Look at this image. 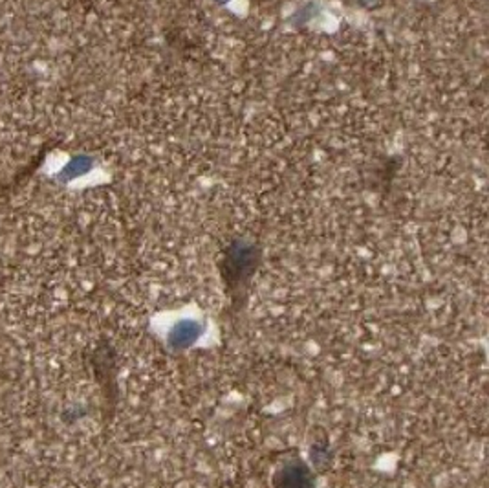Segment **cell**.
Returning a JSON list of instances; mask_svg holds the SVG:
<instances>
[{
	"mask_svg": "<svg viewBox=\"0 0 489 488\" xmlns=\"http://www.w3.org/2000/svg\"><path fill=\"white\" fill-rule=\"evenodd\" d=\"M255 253L249 248H235L225 255L224 281L230 289H240V284L246 283L255 272Z\"/></svg>",
	"mask_w": 489,
	"mask_h": 488,
	"instance_id": "1",
	"label": "cell"
},
{
	"mask_svg": "<svg viewBox=\"0 0 489 488\" xmlns=\"http://www.w3.org/2000/svg\"><path fill=\"white\" fill-rule=\"evenodd\" d=\"M274 488H315V477L303 459H288L275 470Z\"/></svg>",
	"mask_w": 489,
	"mask_h": 488,
	"instance_id": "2",
	"label": "cell"
},
{
	"mask_svg": "<svg viewBox=\"0 0 489 488\" xmlns=\"http://www.w3.org/2000/svg\"><path fill=\"white\" fill-rule=\"evenodd\" d=\"M202 333L203 325L200 321L186 318V320L178 321L171 328V333H169V345L174 351H186V349H189V347H193L194 343L198 342L200 338H202Z\"/></svg>",
	"mask_w": 489,
	"mask_h": 488,
	"instance_id": "3",
	"label": "cell"
}]
</instances>
